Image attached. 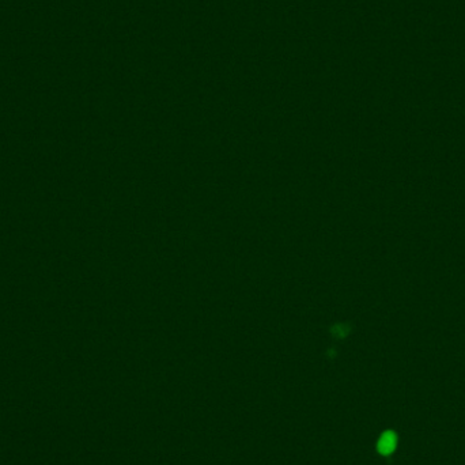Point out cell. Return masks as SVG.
<instances>
[{
	"instance_id": "obj_1",
	"label": "cell",
	"mask_w": 465,
	"mask_h": 465,
	"mask_svg": "<svg viewBox=\"0 0 465 465\" xmlns=\"http://www.w3.org/2000/svg\"><path fill=\"white\" fill-rule=\"evenodd\" d=\"M394 446H396V437L393 433H386L378 441V452H381L384 456L393 452Z\"/></svg>"
}]
</instances>
